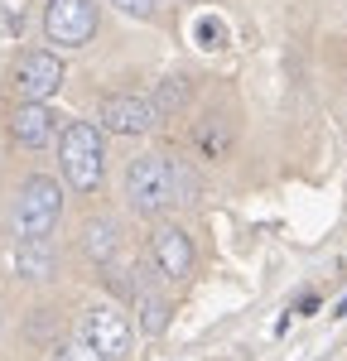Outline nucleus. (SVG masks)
I'll return each instance as SVG.
<instances>
[{
    "mask_svg": "<svg viewBox=\"0 0 347 361\" xmlns=\"http://www.w3.org/2000/svg\"><path fill=\"white\" fill-rule=\"evenodd\" d=\"M102 164H106V154H102V130H97L92 121H73V126L58 135V169H63L68 188L92 193V188L102 183Z\"/></svg>",
    "mask_w": 347,
    "mask_h": 361,
    "instance_id": "1",
    "label": "nucleus"
},
{
    "mask_svg": "<svg viewBox=\"0 0 347 361\" xmlns=\"http://www.w3.org/2000/svg\"><path fill=\"white\" fill-rule=\"evenodd\" d=\"M63 217V188H58V178L49 173H34L20 197H15V212H10V231H15V241H34V236H49Z\"/></svg>",
    "mask_w": 347,
    "mask_h": 361,
    "instance_id": "2",
    "label": "nucleus"
},
{
    "mask_svg": "<svg viewBox=\"0 0 347 361\" xmlns=\"http://www.w3.org/2000/svg\"><path fill=\"white\" fill-rule=\"evenodd\" d=\"M126 197L140 217H159L164 207L178 202V188H174V159L164 154H140L126 169Z\"/></svg>",
    "mask_w": 347,
    "mask_h": 361,
    "instance_id": "3",
    "label": "nucleus"
},
{
    "mask_svg": "<svg viewBox=\"0 0 347 361\" xmlns=\"http://www.w3.org/2000/svg\"><path fill=\"white\" fill-rule=\"evenodd\" d=\"M44 34L58 49H83L97 34V0H49L44 5Z\"/></svg>",
    "mask_w": 347,
    "mask_h": 361,
    "instance_id": "4",
    "label": "nucleus"
},
{
    "mask_svg": "<svg viewBox=\"0 0 347 361\" xmlns=\"http://www.w3.org/2000/svg\"><path fill=\"white\" fill-rule=\"evenodd\" d=\"M83 337L106 361H126V357H130V323H126V313L111 308V304L87 308V313H83Z\"/></svg>",
    "mask_w": 347,
    "mask_h": 361,
    "instance_id": "5",
    "label": "nucleus"
},
{
    "mask_svg": "<svg viewBox=\"0 0 347 361\" xmlns=\"http://www.w3.org/2000/svg\"><path fill=\"white\" fill-rule=\"evenodd\" d=\"M58 87H63V63H58V54L34 49V54L20 58V68H15V92H20V102H49Z\"/></svg>",
    "mask_w": 347,
    "mask_h": 361,
    "instance_id": "6",
    "label": "nucleus"
},
{
    "mask_svg": "<svg viewBox=\"0 0 347 361\" xmlns=\"http://www.w3.org/2000/svg\"><path fill=\"white\" fill-rule=\"evenodd\" d=\"M150 250H154V265H159L164 279H188L193 275V241H188L183 226H154Z\"/></svg>",
    "mask_w": 347,
    "mask_h": 361,
    "instance_id": "7",
    "label": "nucleus"
},
{
    "mask_svg": "<svg viewBox=\"0 0 347 361\" xmlns=\"http://www.w3.org/2000/svg\"><path fill=\"white\" fill-rule=\"evenodd\" d=\"M154 102H145V97H106L102 102V126L111 130V135H145V130H154Z\"/></svg>",
    "mask_w": 347,
    "mask_h": 361,
    "instance_id": "8",
    "label": "nucleus"
},
{
    "mask_svg": "<svg viewBox=\"0 0 347 361\" xmlns=\"http://www.w3.org/2000/svg\"><path fill=\"white\" fill-rule=\"evenodd\" d=\"M130 304H135V313H140V333L145 337H159L164 328H169V304H164L154 275L135 270V279H130Z\"/></svg>",
    "mask_w": 347,
    "mask_h": 361,
    "instance_id": "9",
    "label": "nucleus"
},
{
    "mask_svg": "<svg viewBox=\"0 0 347 361\" xmlns=\"http://www.w3.org/2000/svg\"><path fill=\"white\" fill-rule=\"evenodd\" d=\"M10 135L20 140L25 149H44L58 135V116L49 111V102H25L20 111L10 116Z\"/></svg>",
    "mask_w": 347,
    "mask_h": 361,
    "instance_id": "10",
    "label": "nucleus"
},
{
    "mask_svg": "<svg viewBox=\"0 0 347 361\" xmlns=\"http://www.w3.org/2000/svg\"><path fill=\"white\" fill-rule=\"evenodd\" d=\"M15 270L25 279H49L54 275V246H49V236L15 241Z\"/></svg>",
    "mask_w": 347,
    "mask_h": 361,
    "instance_id": "11",
    "label": "nucleus"
},
{
    "mask_svg": "<svg viewBox=\"0 0 347 361\" xmlns=\"http://www.w3.org/2000/svg\"><path fill=\"white\" fill-rule=\"evenodd\" d=\"M83 250L97 260V265H111L116 255H121V231H116V222H106V217H97V222H87L83 231Z\"/></svg>",
    "mask_w": 347,
    "mask_h": 361,
    "instance_id": "12",
    "label": "nucleus"
},
{
    "mask_svg": "<svg viewBox=\"0 0 347 361\" xmlns=\"http://www.w3.org/2000/svg\"><path fill=\"white\" fill-rule=\"evenodd\" d=\"M193 39H198L202 49H222V44H227V25H222L217 15H202L198 25H193Z\"/></svg>",
    "mask_w": 347,
    "mask_h": 361,
    "instance_id": "13",
    "label": "nucleus"
},
{
    "mask_svg": "<svg viewBox=\"0 0 347 361\" xmlns=\"http://www.w3.org/2000/svg\"><path fill=\"white\" fill-rule=\"evenodd\" d=\"M183 97H188V82H183V78H169V82L159 87V97H154V111H159V116L178 111V106H183Z\"/></svg>",
    "mask_w": 347,
    "mask_h": 361,
    "instance_id": "14",
    "label": "nucleus"
},
{
    "mask_svg": "<svg viewBox=\"0 0 347 361\" xmlns=\"http://www.w3.org/2000/svg\"><path fill=\"white\" fill-rule=\"evenodd\" d=\"M54 361H106V357H102L87 337H78V342H63V347L54 352Z\"/></svg>",
    "mask_w": 347,
    "mask_h": 361,
    "instance_id": "15",
    "label": "nucleus"
},
{
    "mask_svg": "<svg viewBox=\"0 0 347 361\" xmlns=\"http://www.w3.org/2000/svg\"><path fill=\"white\" fill-rule=\"evenodd\" d=\"M106 5H116L121 15H130V20H154V0H106Z\"/></svg>",
    "mask_w": 347,
    "mask_h": 361,
    "instance_id": "16",
    "label": "nucleus"
},
{
    "mask_svg": "<svg viewBox=\"0 0 347 361\" xmlns=\"http://www.w3.org/2000/svg\"><path fill=\"white\" fill-rule=\"evenodd\" d=\"M338 318H347V299H343V304H338Z\"/></svg>",
    "mask_w": 347,
    "mask_h": 361,
    "instance_id": "17",
    "label": "nucleus"
}]
</instances>
